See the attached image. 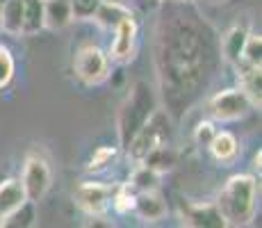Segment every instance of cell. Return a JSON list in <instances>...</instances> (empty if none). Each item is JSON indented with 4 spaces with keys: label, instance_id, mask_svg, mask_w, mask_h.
<instances>
[{
    "label": "cell",
    "instance_id": "1",
    "mask_svg": "<svg viewBox=\"0 0 262 228\" xmlns=\"http://www.w3.org/2000/svg\"><path fill=\"white\" fill-rule=\"evenodd\" d=\"M189 5L164 0L155 25V75L171 116L185 114L205 94L221 64L219 34Z\"/></svg>",
    "mask_w": 262,
    "mask_h": 228
},
{
    "label": "cell",
    "instance_id": "2",
    "mask_svg": "<svg viewBox=\"0 0 262 228\" xmlns=\"http://www.w3.org/2000/svg\"><path fill=\"white\" fill-rule=\"evenodd\" d=\"M258 178L251 174H235L216 194L214 205L226 226H249L258 212Z\"/></svg>",
    "mask_w": 262,
    "mask_h": 228
},
{
    "label": "cell",
    "instance_id": "3",
    "mask_svg": "<svg viewBox=\"0 0 262 228\" xmlns=\"http://www.w3.org/2000/svg\"><path fill=\"white\" fill-rule=\"evenodd\" d=\"M155 108H158V96H155L153 87L146 80H137L130 87L128 96L121 103L119 114H117V135H119L121 149L128 146V141L146 123V119L153 114Z\"/></svg>",
    "mask_w": 262,
    "mask_h": 228
},
{
    "label": "cell",
    "instance_id": "4",
    "mask_svg": "<svg viewBox=\"0 0 262 228\" xmlns=\"http://www.w3.org/2000/svg\"><path fill=\"white\" fill-rule=\"evenodd\" d=\"M160 144H173V116L158 105L153 110V114L146 119V123L128 141L125 155H128L130 162L137 164V162L144 160V155L150 149H155Z\"/></svg>",
    "mask_w": 262,
    "mask_h": 228
},
{
    "label": "cell",
    "instance_id": "5",
    "mask_svg": "<svg viewBox=\"0 0 262 228\" xmlns=\"http://www.w3.org/2000/svg\"><path fill=\"white\" fill-rule=\"evenodd\" d=\"M73 73L84 87H98L112 75V62L100 46L82 44L73 55Z\"/></svg>",
    "mask_w": 262,
    "mask_h": 228
},
{
    "label": "cell",
    "instance_id": "6",
    "mask_svg": "<svg viewBox=\"0 0 262 228\" xmlns=\"http://www.w3.org/2000/svg\"><path fill=\"white\" fill-rule=\"evenodd\" d=\"M210 116L216 123H233V121H242L253 112V105L246 98V94L239 87H228L221 89L210 98L208 103Z\"/></svg>",
    "mask_w": 262,
    "mask_h": 228
},
{
    "label": "cell",
    "instance_id": "7",
    "mask_svg": "<svg viewBox=\"0 0 262 228\" xmlns=\"http://www.w3.org/2000/svg\"><path fill=\"white\" fill-rule=\"evenodd\" d=\"M21 185L25 192V199L32 201V203H39L43 201V196L48 194L50 182H53V171H50V164L43 155L30 153L23 162V171H21Z\"/></svg>",
    "mask_w": 262,
    "mask_h": 228
},
{
    "label": "cell",
    "instance_id": "8",
    "mask_svg": "<svg viewBox=\"0 0 262 228\" xmlns=\"http://www.w3.org/2000/svg\"><path fill=\"white\" fill-rule=\"evenodd\" d=\"M137 39H139V25L135 14L121 18L112 28V42L107 48V57L112 64H128L135 57L137 50Z\"/></svg>",
    "mask_w": 262,
    "mask_h": 228
},
{
    "label": "cell",
    "instance_id": "9",
    "mask_svg": "<svg viewBox=\"0 0 262 228\" xmlns=\"http://www.w3.org/2000/svg\"><path fill=\"white\" fill-rule=\"evenodd\" d=\"M112 199V185L96 180H82L73 190V203L84 212V215H105Z\"/></svg>",
    "mask_w": 262,
    "mask_h": 228
},
{
    "label": "cell",
    "instance_id": "10",
    "mask_svg": "<svg viewBox=\"0 0 262 228\" xmlns=\"http://www.w3.org/2000/svg\"><path fill=\"white\" fill-rule=\"evenodd\" d=\"M178 221L189 228H224L219 210H216L214 201L212 203H196V201H180L178 203Z\"/></svg>",
    "mask_w": 262,
    "mask_h": 228
},
{
    "label": "cell",
    "instance_id": "11",
    "mask_svg": "<svg viewBox=\"0 0 262 228\" xmlns=\"http://www.w3.org/2000/svg\"><path fill=\"white\" fill-rule=\"evenodd\" d=\"M133 212L142 221L155 224V221H160V219H164V217H167L169 205H167V199L162 196V192H160V190L137 192V194H135Z\"/></svg>",
    "mask_w": 262,
    "mask_h": 228
},
{
    "label": "cell",
    "instance_id": "12",
    "mask_svg": "<svg viewBox=\"0 0 262 228\" xmlns=\"http://www.w3.org/2000/svg\"><path fill=\"white\" fill-rule=\"evenodd\" d=\"M233 69L237 71V87L246 94L253 110H260L262 108V64L237 62Z\"/></svg>",
    "mask_w": 262,
    "mask_h": 228
},
{
    "label": "cell",
    "instance_id": "13",
    "mask_svg": "<svg viewBox=\"0 0 262 228\" xmlns=\"http://www.w3.org/2000/svg\"><path fill=\"white\" fill-rule=\"evenodd\" d=\"M251 30L246 25L235 23L233 28H228L224 34H219V53H221V62L235 67L242 59V50H244L246 37H249Z\"/></svg>",
    "mask_w": 262,
    "mask_h": 228
},
{
    "label": "cell",
    "instance_id": "14",
    "mask_svg": "<svg viewBox=\"0 0 262 228\" xmlns=\"http://www.w3.org/2000/svg\"><path fill=\"white\" fill-rule=\"evenodd\" d=\"M73 21L75 18L69 0H43V30L59 32Z\"/></svg>",
    "mask_w": 262,
    "mask_h": 228
},
{
    "label": "cell",
    "instance_id": "15",
    "mask_svg": "<svg viewBox=\"0 0 262 228\" xmlns=\"http://www.w3.org/2000/svg\"><path fill=\"white\" fill-rule=\"evenodd\" d=\"M142 162L146 167H150V169H155L158 174H169V171H173L176 167H178L180 153L173 144H160V146H155V149H150L148 153L144 155Z\"/></svg>",
    "mask_w": 262,
    "mask_h": 228
},
{
    "label": "cell",
    "instance_id": "16",
    "mask_svg": "<svg viewBox=\"0 0 262 228\" xmlns=\"http://www.w3.org/2000/svg\"><path fill=\"white\" fill-rule=\"evenodd\" d=\"M208 151L216 162L228 164V162H233L239 155V139L230 133V130H216V135L212 137V141H210Z\"/></svg>",
    "mask_w": 262,
    "mask_h": 228
},
{
    "label": "cell",
    "instance_id": "17",
    "mask_svg": "<svg viewBox=\"0 0 262 228\" xmlns=\"http://www.w3.org/2000/svg\"><path fill=\"white\" fill-rule=\"evenodd\" d=\"M25 192L18 178H5L0 180V219L12 215L21 203H25Z\"/></svg>",
    "mask_w": 262,
    "mask_h": 228
},
{
    "label": "cell",
    "instance_id": "18",
    "mask_svg": "<svg viewBox=\"0 0 262 228\" xmlns=\"http://www.w3.org/2000/svg\"><path fill=\"white\" fill-rule=\"evenodd\" d=\"M23 28V0H3L0 3V30L9 37H21Z\"/></svg>",
    "mask_w": 262,
    "mask_h": 228
},
{
    "label": "cell",
    "instance_id": "19",
    "mask_svg": "<svg viewBox=\"0 0 262 228\" xmlns=\"http://www.w3.org/2000/svg\"><path fill=\"white\" fill-rule=\"evenodd\" d=\"M130 14H133V9H130L128 5L119 3V0H100V5L96 7V12H94L92 18L100 25V28L112 30L114 25L121 21V18L130 16Z\"/></svg>",
    "mask_w": 262,
    "mask_h": 228
},
{
    "label": "cell",
    "instance_id": "20",
    "mask_svg": "<svg viewBox=\"0 0 262 228\" xmlns=\"http://www.w3.org/2000/svg\"><path fill=\"white\" fill-rule=\"evenodd\" d=\"M43 30V0H23L21 37H34Z\"/></svg>",
    "mask_w": 262,
    "mask_h": 228
},
{
    "label": "cell",
    "instance_id": "21",
    "mask_svg": "<svg viewBox=\"0 0 262 228\" xmlns=\"http://www.w3.org/2000/svg\"><path fill=\"white\" fill-rule=\"evenodd\" d=\"M160 178L162 174H158L155 169L146 167L144 162H137L130 174V187L135 192H148V190H160Z\"/></svg>",
    "mask_w": 262,
    "mask_h": 228
},
{
    "label": "cell",
    "instance_id": "22",
    "mask_svg": "<svg viewBox=\"0 0 262 228\" xmlns=\"http://www.w3.org/2000/svg\"><path fill=\"white\" fill-rule=\"evenodd\" d=\"M37 224V203L32 201H25L5 219H0V226L5 228H30Z\"/></svg>",
    "mask_w": 262,
    "mask_h": 228
},
{
    "label": "cell",
    "instance_id": "23",
    "mask_svg": "<svg viewBox=\"0 0 262 228\" xmlns=\"http://www.w3.org/2000/svg\"><path fill=\"white\" fill-rule=\"evenodd\" d=\"M135 194H137V192L130 187V182H121V185L112 187V199H110L112 210L117 212V215H128V212H133Z\"/></svg>",
    "mask_w": 262,
    "mask_h": 228
},
{
    "label": "cell",
    "instance_id": "24",
    "mask_svg": "<svg viewBox=\"0 0 262 228\" xmlns=\"http://www.w3.org/2000/svg\"><path fill=\"white\" fill-rule=\"evenodd\" d=\"M239 62L246 64H262V37L260 32H253L251 30L249 37H246L244 50H242V59Z\"/></svg>",
    "mask_w": 262,
    "mask_h": 228
},
{
    "label": "cell",
    "instance_id": "25",
    "mask_svg": "<svg viewBox=\"0 0 262 228\" xmlns=\"http://www.w3.org/2000/svg\"><path fill=\"white\" fill-rule=\"evenodd\" d=\"M16 73V62H14L12 50L5 44H0V89H5L14 80Z\"/></svg>",
    "mask_w": 262,
    "mask_h": 228
},
{
    "label": "cell",
    "instance_id": "26",
    "mask_svg": "<svg viewBox=\"0 0 262 228\" xmlns=\"http://www.w3.org/2000/svg\"><path fill=\"white\" fill-rule=\"evenodd\" d=\"M214 135H216V121L203 119V121H199V123H196L194 135H191V137H194V144L199 146V149H208Z\"/></svg>",
    "mask_w": 262,
    "mask_h": 228
},
{
    "label": "cell",
    "instance_id": "27",
    "mask_svg": "<svg viewBox=\"0 0 262 228\" xmlns=\"http://www.w3.org/2000/svg\"><path fill=\"white\" fill-rule=\"evenodd\" d=\"M114 158H117V149H114V146H98V149L94 151V155L89 158V162H87V169L89 171H100L107 164H112Z\"/></svg>",
    "mask_w": 262,
    "mask_h": 228
},
{
    "label": "cell",
    "instance_id": "28",
    "mask_svg": "<svg viewBox=\"0 0 262 228\" xmlns=\"http://www.w3.org/2000/svg\"><path fill=\"white\" fill-rule=\"evenodd\" d=\"M69 3H71V9H73V18L87 21V18L94 16V12L100 5V0H69Z\"/></svg>",
    "mask_w": 262,
    "mask_h": 228
},
{
    "label": "cell",
    "instance_id": "29",
    "mask_svg": "<svg viewBox=\"0 0 262 228\" xmlns=\"http://www.w3.org/2000/svg\"><path fill=\"white\" fill-rule=\"evenodd\" d=\"M260 158H262V153L258 149V153H255V158H253V167H255V171H258V176H260Z\"/></svg>",
    "mask_w": 262,
    "mask_h": 228
},
{
    "label": "cell",
    "instance_id": "30",
    "mask_svg": "<svg viewBox=\"0 0 262 228\" xmlns=\"http://www.w3.org/2000/svg\"><path fill=\"white\" fill-rule=\"evenodd\" d=\"M158 3H164V0H158ZM173 3H194V0H173Z\"/></svg>",
    "mask_w": 262,
    "mask_h": 228
},
{
    "label": "cell",
    "instance_id": "31",
    "mask_svg": "<svg viewBox=\"0 0 262 228\" xmlns=\"http://www.w3.org/2000/svg\"><path fill=\"white\" fill-rule=\"evenodd\" d=\"M205 3H214V5H221V3H226V0H205Z\"/></svg>",
    "mask_w": 262,
    "mask_h": 228
},
{
    "label": "cell",
    "instance_id": "32",
    "mask_svg": "<svg viewBox=\"0 0 262 228\" xmlns=\"http://www.w3.org/2000/svg\"><path fill=\"white\" fill-rule=\"evenodd\" d=\"M0 3H3V0H0Z\"/></svg>",
    "mask_w": 262,
    "mask_h": 228
}]
</instances>
